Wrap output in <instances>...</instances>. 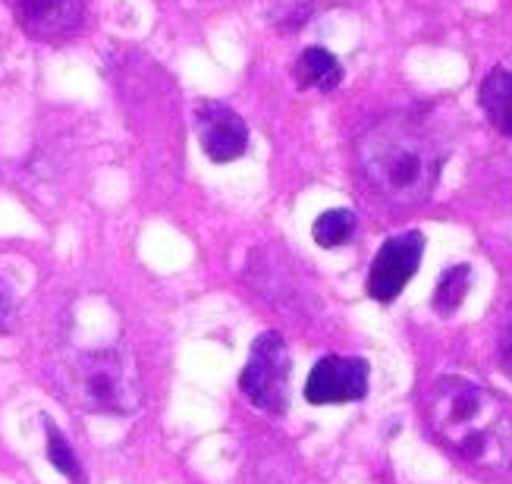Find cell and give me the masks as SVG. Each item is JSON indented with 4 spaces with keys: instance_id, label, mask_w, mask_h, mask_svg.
I'll return each mask as SVG.
<instances>
[{
    "instance_id": "7a4b0ae2",
    "label": "cell",
    "mask_w": 512,
    "mask_h": 484,
    "mask_svg": "<svg viewBox=\"0 0 512 484\" xmlns=\"http://www.w3.org/2000/svg\"><path fill=\"white\" fill-rule=\"evenodd\" d=\"M443 151L434 129L409 114L374 123L359 139V170L368 186L390 205H421L437 189Z\"/></svg>"
},
{
    "instance_id": "277c9868",
    "label": "cell",
    "mask_w": 512,
    "mask_h": 484,
    "mask_svg": "<svg viewBox=\"0 0 512 484\" xmlns=\"http://www.w3.org/2000/svg\"><path fill=\"white\" fill-rule=\"evenodd\" d=\"M289 368H293V362H289L286 343L277 330H267V334L255 337L249 362L239 378L246 400L274 418L283 415L289 406Z\"/></svg>"
},
{
    "instance_id": "3957f363",
    "label": "cell",
    "mask_w": 512,
    "mask_h": 484,
    "mask_svg": "<svg viewBox=\"0 0 512 484\" xmlns=\"http://www.w3.org/2000/svg\"><path fill=\"white\" fill-rule=\"evenodd\" d=\"M60 374L66 400L85 412L129 415L139 406V374L120 346L73 352Z\"/></svg>"
},
{
    "instance_id": "9a60e30c",
    "label": "cell",
    "mask_w": 512,
    "mask_h": 484,
    "mask_svg": "<svg viewBox=\"0 0 512 484\" xmlns=\"http://www.w3.org/2000/svg\"><path fill=\"white\" fill-rule=\"evenodd\" d=\"M10 318H13V293H10V286L0 280V334L10 327Z\"/></svg>"
},
{
    "instance_id": "30bf717a",
    "label": "cell",
    "mask_w": 512,
    "mask_h": 484,
    "mask_svg": "<svg viewBox=\"0 0 512 484\" xmlns=\"http://www.w3.org/2000/svg\"><path fill=\"white\" fill-rule=\"evenodd\" d=\"M296 79L302 88H318V92H333L343 82V63L324 48H308L296 60Z\"/></svg>"
},
{
    "instance_id": "7c38bea8",
    "label": "cell",
    "mask_w": 512,
    "mask_h": 484,
    "mask_svg": "<svg viewBox=\"0 0 512 484\" xmlns=\"http://www.w3.org/2000/svg\"><path fill=\"white\" fill-rule=\"evenodd\" d=\"M355 233V214L349 208H333L324 211L315 227H311V236L321 249H333V246H343V242Z\"/></svg>"
},
{
    "instance_id": "9c48e42d",
    "label": "cell",
    "mask_w": 512,
    "mask_h": 484,
    "mask_svg": "<svg viewBox=\"0 0 512 484\" xmlns=\"http://www.w3.org/2000/svg\"><path fill=\"white\" fill-rule=\"evenodd\" d=\"M478 101L487 120H491L503 136L512 139V73L503 70V66H494L481 82Z\"/></svg>"
},
{
    "instance_id": "5b68a950",
    "label": "cell",
    "mask_w": 512,
    "mask_h": 484,
    "mask_svg": "<svg viewBox=\"0 0 512 484\" xmlns=\"http://www.w3.org/2000/svg\"><path fill=\"white\" fill-rule=\"evenodd\" d=\"M421 255H425V236L421 233H403L387 239L381 252L371 261L368 274V293L377 302H393L406 290V283L415 277Z\"/></svg>"
},
{
    "instance_id": "8fae6325",
    "label": "cell",
    "mask_w": 512,
    "mask_h": 484,
    "mask_svg": "<svg viewBox=\"0 0 512 484\" xmlns=\"http://www.w3.org/2000/svg\"><path fill=\"white\" fill-rule=\"evenodd\" d=\"M472 286V268L469 264H453L440 274L437 286H434V308L440 315H453L456 308L465 302Z\"/></svg>"
},
{
    "instance_id": "4fadbf2b",
    "label": "cell",
    "mask_w": 512,
    "mask_h": 484,
    "mask_svg": "<svg viewBox=\"0 0 512 484\" xmlns=\"http://www.w3.org/2000/svg\"><path fill=\"white\" fill-rule=\"evenodd\" d=\"M44 434H48V459H51V466H54L63 478H70L73 484H85L82 462H79V456L73 453V447L66 444L63 431H60L54 422H44Z\"/></svg>"
},
{
    "instance_id": "8992f818",
    "label": "cell",
    "mask_w": 512,
    "mask_h": 484,
    "mask_svg": "<svg viewBox=\"0 0 512 484\" xmlns=\"http://www.w3.org/2000/svg\"><path fill=\"white\" fill-rule=\"evenodd\" d=\"M368 393V362L352 356H324L305 381V400L315 406L355 403Z\"/></svg>"
},
{
    "instance_id": "6da1fadb",
    "label": "cell",
    "mask_w": 512,
    "mask_h": 484,
    "mask_svg": "<svg viewBox=\"0 0 512 484\" xmlns=\"http://www.w3.org/2000/svg\"><path fill=\"white\" fill-rule=\"evenodd\" d=\"M421 412L431 434L472 469H512V406L500 393L465 378H437L421 396Z\"/></svg>"
},
{
    "instance_id": "5bb4252c",
    "label": "cell",
    "mask_w": 512,
    "mask_h": 484,
    "mask_svg": "<svg viewBox=\"0 0 512 484\" xmlns=\"http://www.w3.org/2000/svg\"><path fill=\"white\" fill-rule=\"evenodd\" d=\"M497 352H500V365L506 368V374L512 378V302H509V308H506V318H503V327H500Z\"/></svg>"
},
{
    "instance_id": "ba28073f",
    "label": "cell",
    "mask_w": 512,
    "mask_h": 484,
    "mask_svg": "<svg viewBox=\"0 0 512 484\" xmlns=\"http://www.w3.org/2000/svg\"><path fill=\"white\" fill-rule=\"evenodd\" d=\"M16 26L35 41H60L79 29L85 0H7Z\"/></svg>"
},
{
    "instance_id": "52a82bcc",
    "label": "cell",
    "mask_w": 512,
    "mask_h": 484,
    "mask_svg": "<svg viewBox=\"0 0 512 484\" xmlns=\"http://www.w3.org/2000/svg\"><path fill=\"white\" fill-rule=\"evenodd\" d=\"M195 129L202 151L214 164H230L249 148V126L233 107L220 101H205L195 110Z\"/></svg>"
}]
</instances>
